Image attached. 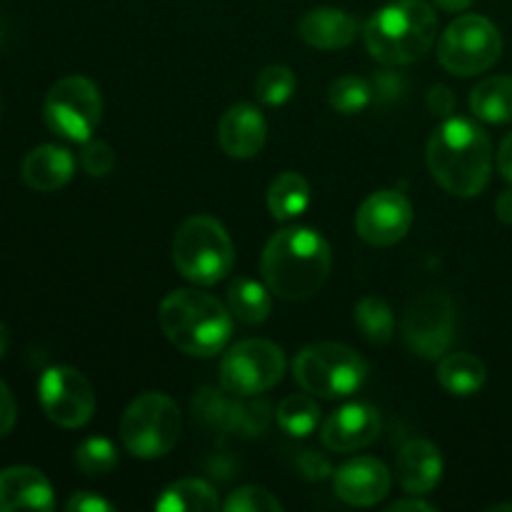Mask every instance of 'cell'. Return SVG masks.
Listing matches in <instances>:
<instances>
[{
  "mask_svg": "<svg viewBox=\"0 0 512 512\" xmlns=\"http://www.w3.org/2000/svg\"><path fill=\"white\" fill-rule=\"evenodd\" d=\"M80 165L90 178H105L115 168V150L105 140H85L83 153H80Z\"/></svg>",
  "mask_w": 512,
  "mask_h": 512,
  "instance_id": "obj_32",
  "label": "cell"
},
{
  "mask_svg": "<svg viewBox=\"0 0 512 512\" xmlns=\"http://www.w3.org/2000/svg\"><path fill=\"white\" fill-rule=\"evenodd\" d=\"M495 215H498L505 225H512V188L500 193V198L495 200Z\"/></svg>",
  "mask_w": 512,
  "mask_h": 512,
  "instance_id": "obj_39",
  "label": "cell"
},
{
  "mask_svg": "<svg viewBox=\"0 0 512 512\" xmlns=\"http://www.w3.org/2000/svg\"><path fill=\"white\" fill-rule=\"evenodd\" d=\"M390 485H393L390 470L385 468L383 460L370 458V455L340 465L338 473L333 475L335 495L353 508L378 505L380 500L388 498Z\"/></svg>",
  "mask_w": 512,
  "mask_h": 512,
  "instance_id": "obj_14",
  "label": "cell"
},
{
  "mask_svg": "<svg viewBox=\"0 0 512 512\" xmlns=\"http://www.w3.org/2000/svg\"><path fill=\"white\" fill-rule=\"evenodd\" d=\"M173 265L195 285H215L233 273L235 245L213 215H193L173 238Z\"/></svg>",
  "mask_w": 512,
  "mask_h": 512,
  "instance_id": "obj_5",
  "label": "cell"
},
{
  "mask_svg": "<svg viewBox=\"0 0 512 512\" xmlns=\"http://www.w3.org/2000/svg\"><path fill=\"white\" fill-rule=\"evenodd\" d=\"M428 108L435 115H450L455 108V95L453 90L445 88V85H435L428 93Z\"/></svg>",
  "mask_w": 512,
  "mask_h": 512,
  "instance_id": "obj_36",
  "label": "cell"
},
{
  "mask_svg": "<svg viewBox=\"0 0 512 512\" xmlns=\"http://www.w3.org/2000/svg\"><path fill=\"white\" fill-rule=\"evenodd\" d=\"M360 335L373 345H385L395 335V315L390 305L378 295H365L353 313Z\"/></svg>",
  "mask_w": 512,
  "mask_h": 512,
  "instance_id": "obj_26",
  "label": "cell"
},
{
  "mask_svg": "<svg viewBox=\"0 0 512 512\" xmlns=\"http://www.w3.org/2000/svg\"><path fill=\"white\" fill-rule=\"evenodd\" d=\"M118 463V448L108 438H85L75 448V465H78L80 473L93 475V478L110 475L118 468Z\"/></svg>",
  "mask_w": 512,
  "mask_h": 512,
  "instance_id": "obj_29",
  "label": "cell"
},
{
  "mask_svg": "<svg viewBox=\"0 0 512 512\" xmlns=\"http://www.w3.org/2000/svg\"><path fill=\"white\" fill-rule=\"evenodd\" d=\"M268 123L253 103H235L218 123V145L235 160H248L263 150Z\"/></svg>",
  "mask_w": 512,
  "mask_h": 512,
  "instance_id": "obj_16",
  "label": "cell"
},
{
  "mask_svg": "<svg viewBox=\"0 0 512 512\" xmlns=\"http://www.w3.org/2000/svg\"><path fill=\"white\" fill-rule=\"evenodd\" d=\"M278 425L293 438H305L313 433L320 423V408L313 398L308 395H288L283 403L278 405Z\"/></svg>",
  "mask_w": 512,
  "mask_h": 512,
  "instance_id": "obj_27",
  "label": "cell"
},
{
  "mask_svg": "<svg viewBox=\"0 0 512 512\" xmlns=\"http://www.w3.org/2000/svg\"><path fill=\"white\" fill-rule=\"evenodd\" d=\"M43 118L48 128L70 143L93 138L103 118V98L98 85L85 75H68L48 90L43 103Z\"/></svg>",
  "mask_w": 512,
  "mask_h": 512,
  "instance_id": "obj_9",
  "label": "cell"
},
{
  "mask_svg": "<svg viewBox=\"0 0 512 512\" xmlns=\"http://www.w3.org/2000/svg\"><path fill=\"white\" fill-rule=\"evenodd\" d=\"M65 510L68 512H113V503H108L105 498H100V495L90 493V490H80V493H75L73 498L65 503Z\"/></svg>",
  "mask_w": 512,
  "mask_h": 512,
  "instance_id": "obj_33",
  "label": "cell"
},
{
  "mask_svg": "<svg viewBox=\"0 0 512 512\" xmlns=\"http://www.w3.org/2000/svg\"><path fill=\"white\" fill-rule=\"evenodd\" d=\"M405 510H413V512H435V505L425 503V500H420V495H415V498L410 500H398V503H393L388 508V512H405Z\"/></svg>",
  "mask_w": 512,
  "mask_h": 512,
  "instance_id": "obj_38",
  "label": "cell"
},
{
  "mask_svg": "<svg viewBox=\"0 0 512 512\" xmlns=\"http://www.w3.org/2000/svg\"><path fill=\"white\" fill-rule=\"evenodd\" d=\"M180 433L183 415L178 403L165 393L138 395L120 420V440L140 460L165 458L178 445Z\"/></svg>",
  "mask_w": 512,
  "mask_h": 512,
  "instance_id": "obj_6",
  "label": "cell"
},
{
  "mask_svg": "<svg viewBox=\"0 0 512 512\" xmlns=\"http://www.w3.org/2000/svg\"><path fill=\"white\" fill-rule=\"evenodd\" d=\"M333 253L328 240L310 228L278 230L260 260L263 283L283 300H308L330 278Z\"/></svg>",
  "mask_w": 512,
  "mask_h": 512,
  "instance_id": "obj_2",
  "label": "cell"
},
{
  "mask_svg": "<svg viewBox=\"0 0 512 512\" xmlns=\"http://www.w3.org/2000/svg\"><path fill=\"white\" fill-rule=\"evenodd\" d=\"M233 313L208 293L178 288L163 298L158 323L165 338L190 358H215L233 338Z\"/></svg>",
  "mask_w": 512,
  "mask_h": 512,
  "instance_id": "obj_3",
  "label": "cell"
},
{
  "mask_svg": "<svg viewBox=\"0 0 512 512\" xmlns=\"http://www.w3.org/2000/svg\"><path fill=\"white\" fill-rule=\"evenodd\" d=\"M15 420H18V405L8 385L0 380V438H5L15 428Z\"/></svg>",
  "mask_w": 512,
  "mask_h": 512,
  "instance_id": "obj_34",
  "label": "cell"
},
{
  "mask_svg": "<svg viewBox=\"0 0 512 512\" xmlns=\"http://www.w3.org/2000/svg\"><path fill=\"white\" fill-rule=\"evenodd\" d=\"M358 33V18L340 8H313L298 23V38L318 50L348 48Z\"/></svg>",
  "mask_w": 512,
  "mask_h": 512,
  "instance_id": "obj_19",
  "label": "cell"
},
{
  "mask_svg": "<svg viewBox=\"0 0 512 512\" xmlns=\"http://www.w3.org/2000/svg\"><path fill=\"white\" fill-rule=\"evenodd\" d=\"M470 110L485 123H512V75H493L475 85L470 93Z\"/></svg>",
  "mask_w": 512,
  "mask_h": 512,
  "instance_id": "obj_22",
  "label": "cell"
},
{
  "mask_svg": "<svg viewBox=\"0 0 512 512\" xmlns=\"http://www.w3.org/2000/svg\"><path fill=\"white\" fill-rule=\"evenodd\" d=\"M413 228V205L400 190H378L355 213V233L373 248L398 245Z\"/></svg>",
  "mask_w": 512,
  "mask_h": 512,
  "instance_id": "obj_13",
  "label": "cell"
},
{
  "mask_svg": "<svg viewBox=\"0 0 512 512\" xmlns=\"http://www.w3.org/2000/svg\"><path fill=\"white\" fill-rule=\"evenodd\" d=\"M425 160L445 193L475 198L488 188L493 175V143L473 120L450 118L430 135Z\"/></svg>",
  "mask_w": 512,
  "mask_h": 512,
  "instance_id": "obj_1",
  "label": "cell"
},
{
  "mask_svg": "<svg viewBox=\"0 0 512 512\" xmlns=\"http://www.w3.org/2000/svg\"><path fill=\"white\" fill-rule=\"evenodd\" d=\"M38 398L50 423L60 428H83L95 413L93 385L80 370L68 365H53L40 375Z\"/></svg>",
  "mask_w": 512,
  "mask_h": 512,
  "instance_id": "obj_12",
  "label": "cell"
},
{
  "mask_svg": "<svg viewBox=\"0 0 512 512\" xmlns=\"http://www.w3.org/2000/svg\"><path fill=\"white\" fill-rule=\"evenodd\" d=\"M75 173V158L60 145H38L25 155L20 165V178L38 193H53L70 183Z\"/></svg>",
  "mask_w": 512,
  "mask_h": 512,
  "instance_id": "obj_20",
  "label": "cell"
},
{
  "mask_svg": "<svg viewBox=\"0 0 512 512\" xmlns=\"http://www.w3.org/2000/svg\"><path fill=\"white\" fill-rule=\"evenodd\" d=\"M498 170H500V175H503V178L512 185V133L505 135V140L500 143Z\"/></svg>",
  "mask_w": 512,
  "mask_h": 512,
  "instance_id": "obj_37",
  "label": "cell"
},
{
  "mask_svg": "<svg viewBox=\"0 0 512 512\" xmlns=\"http://www.w3.org/2000/svg\"><path fill=\"white\" fill-rule=\"evenodd\" d=\"M8 345H10V333H8V328L0 323V360H3L5 353H8Z\"/></svg>",
  "mask_w": 512,
  "mask_h": 512,
  "instance_id": "obj_41",
  "label": "cell"
},
{
  "mask_svg": "<svg viewBox=\"0 0 512 512\" xmlns=\"http://www.w3.org/2000/svg\"><path fill=\"white\" fill-rule=\"evenodd\" d=\"M398 483L410 495H428L443 478V455L430 440H410L395 458Z\"/></svg>",
  "mask_w": 512,
  "mask_h": 512,
  "instance_id": "obj_18",
  "label": "cell"
},
{
  "mask_svg": "<svg viewBox=\"0 0 512 512\" xmlns=\"http://www.w3.org/2000/svg\"><path fill=\"white\" fill-rule=\"evenodd\" d=\"M285 353L270 340L250 338L233 345L220 360V385L238 398L268 393L283 380Z\"/></svg>",
  "mask_w": 512,
  "mask_h": 512,
  "instance_id": "obj_10",
  "label": "cell"
},
{
  "mask_svg": "<svg viewBox=\"0 0 512 512\" xmlns=\"http://www.w3.org/2000/svg\"><path fill=\"white\" fill-rule=\"evenodd\" d=\"M53 505V485L38 468L13 465V468L0 470V512H50Z\"/></svg>",
  "mask_w": 512,
  "mask_h": 512,
  "instance_id": "obj_17",
  "label": "cell"
},
{
  "mask_svg": "<svg viewBox=\"0 0 512 512\" xmlns=\"http://www.w3.org/2000/svg\"><path fill=\"white\" fill-rule=\"evenodd\" d=\"M220 508V498L210 483L200 478L178 480L168 485L158 500L155 510L158 512H213Z\"/></svg>",
  "mask_w": 512,
  "mask_h": 512,
  "instance_id": "obj_23",
  "label": "cell"
},
{
  "mask_svg": "<svg viewBox=\"0 0 512 512\" xmlns=\"http://www.w3.org/2000/svg\"><path fill=\"white\" fill-rule=\"evenodd\" d=\"M363 40L378 63L410 65L438 40V15L425 0H395L365 23Z\"/></svg>",
  "mask_w": 512,
  "mask_h": 512,
  "instance_id": "obj_4",
  "label": "cell"
},
{
  "mask_svg": "<svg viewBox=\"0 0 512 512\" xmlns=\"http://www.w3.org/2000/svg\"><path fill=\"white\" fill-rule=\"evenodd\" d=\"M298 465L308 480H323L333 473V470H330L328 458H320L315 450H305V455L298 460Z\"/></svg>",
  "mask_w": 512,
  "mask_h": 512,
  "instance_id": "obj_35",
  "label": "cell"
},
{
  "mask_svg": "<svg viewBox=\"0 0 512 512\" xmlns=\"http://www.w3.org/2000/svg\"><path fill=\"white\" fill-rule=\"evenodd\" d=\"M228 308L235 320L245 325H260L270 318L273 298L265 283L250 278H238L228 288Z\"/></svg>",
  "mask_w": 512,
  "mask_h": 512,
  "instance_id": "obj_24",
  "label": "cell"
},
{
  "mask_svg": "<svg viewBox=\"0 0 512 512\" xmlns=\"http://www.w3.org/2000/svg\"><path fill=\"white\" fill-rule=\"evenodd\" d=\"M293 378L315 398H345L363 388L368 363L343 343H313L295 358Z\"/></svg>",
  "mask_w": 512,
  "mask_h": 512,
  "instance_id": "obj_7",
  "label": "cell"
},
{
  "mask_svg": "<svg viewBox=\"0 0 512 512\" xmlns=\"http://www.w3.org/2000/svg\"><path fill=\"white\" fill-rule=\"evenodd\" d=\"M438 383L443 390L458 398H468L483 390L485 380H488V368L480 358L470 353H448L440 358L438 363Z\"/></svg>",
  "mask_w": 512,
  "mask_h": 512,
  "instance_id": "obj_21",
  "label": "cell"
},
{
  "mask_svg": "<svg viewBox=\"0 0 512 512\" xmlns=\"http://www.w3.org/2000/svg\"><path fill=\"white\" fill-rule=\"evenodd\" d=\"M310 185L300 173H283L270 183L268 210L275 220H295L308 210Z\"/></svg>",
  "mask_w": 512,
  "mask_h": 512,
  "instance_id": "obj_25",
  "label": "cell"
},
{
  "mask_svg": "<svg viewBox=\"0 0 512 512\" xmlns=\"http://www.w3.org/2000/svg\"><path fill=\"white\" fill-rule=\"evenodd\" d=\"M223 508L228 512H280L283 503L270 490L260 488V485H245V488L233 490L228 495Z\"/></svg>",
  "mask_w": 512,
  "mask_h": 512,
  "instance_id": "obj_31",
  "label": "cell"
},
{
  "mask_svg": "<svg viewBox=\"0 0 512 512\" xmlns=\"http://www.w3.org/2000/svg\"><path fill=\"white\" fill-rule=\"evenodd\" d=\"M370 100H373V88L368 85V80L358 78V75H343L330 83L328 103L335 113L358 115L368 108Z\"/></svg>",
  "mask_w": 512,
  "mask_h": 512,
  "instance_id": "obj_28",
  "label": "cell"
},
{
  "mask_svg": "<svg viewBox=\"0 0 512 512\" xmlns=\"http://www.w3.org/2000/svg\"><path fill=\"white\" fill-rule=\"evenodd\" d=\"M503 55V35L483 15H460L438 43V60L450 75L470 78L493 68Z\"/></svg>",
  "mask_w": 512,
  "mask_h": 512,
  "instance_id": "obj_8",
  "label": "cell"
},
{
  "mask_svg": "<svg viewBox=\"0 0 512 512\" xmlns=\"http://www.w3.org/2000/svg\"><path fill=\"white\" fill-rule=\"evenodd\" d=\"M405 345L418 358L440 360L455 340V305L445 290H425L408 305L403 318Z\"/></svg>",
  "mask_w": 512,
  "mask_h": 512,
  "instance_id": "obj_11",
  "label": "cell"
},
{
  "mask_svg": "<svg viewBox=\"0 0 512 512\" xmlns=\"http://www.w3.org/2000/svg\"><path fill=\"white\" fill-rule=\"evenodd\" d=\"M433 3L445 13H460V10H468L475 0H433Z\"/></svg>",
  "mask_w": 512,
  "mask_h": 512,
  "instance_id": "obj_40",
  "label": "cell"
},
{
  "mask_svg": "<svg viewBox=\"0 0 512 512\" xmlns=\"http://www.w3.org/2000/svg\"><path fill=\"white\" fill-rule=\"evenodd\" d=\"M295 85L298 80L288 65H268L255 78V95L265 105H283L293 98Z\"/></svg>",
  "mask_w": 512,
  "mask_h": 512,
  "instance_id": "obj_30",
  "label": "cell"
},
{
  "mask_svg": "<svg viewBox=\"0 0 512 512\" xmlns=\"http://www.w3.org/2000/svg\"><path fill=\"white\" fill-rule=\"evenodd\" d=\"M512 512V503H503V505H493V508H490V512Z\"/></svg>",
  "mask_w": 512,
  "mask_h": 512,
  "instance_id": "obj_42",
  "label": "cell"
},
{
  "mask_svg": "<svg viewBox=\"0 0 512 512\" xmlns=\"http://www.w3.org/2000/svg\"><path fill=\"white\" fill-rule=\"evenodd\" d=\"M380 435V413L368 403H350L328 415L320 438L333 453H355L373 445Z\"/></svg>",
  "mask_w": 512,
  "mask_h": 512,
  "instance_id": "obj_15",
  "label": "cell"
}]
</instances>
